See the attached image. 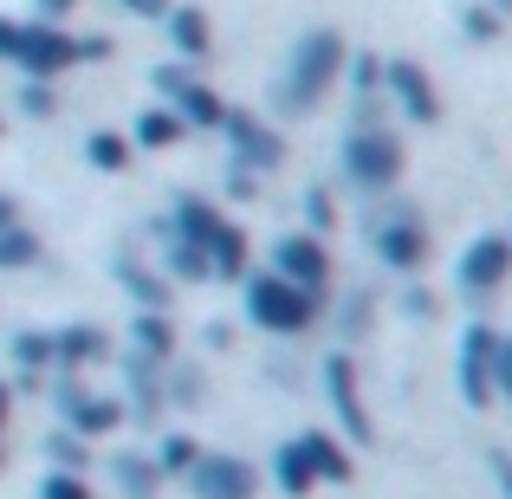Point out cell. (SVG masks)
Listing matches in <instances>:
<instances>
[{
	"label": "cell",
	"mask_w": 512,
	"mask_h": 499,
	"mask_svg": "<svg viewBox=\"0 0 512 499\" xmlns=\"http://www.w3.org/2000/svg\"><path fill=\"white\" fill-rule=\"evenodd\" d=\"M338 72H344V39L331 33V26L305 33L299 46H292V65H286V104L312 111V104L325 98L331 85H338Z\"/></svg>",
	"instance_id": "obj_1"
},
{
	"label": "cell",
	"mask_w": 512,
	"mask_h": 499,
	"mask_svg": "<svg viewBox=\"0 0 512 499\" xmlns=\"http://www.w3.org/2000/svg\"><path fill=\"white\" fill-rule=\"evenodd\" d=\"M312 312H318V305L305 299V292H292L279 273H247V318H253L260 331L292 337V331L312 325Z\"/></svg>",
	"instance_id": "obj_2"
},
{
	"label": "cell",
	"mask_w": 512,
	"mask_h": 499,
	"mask_svg": "<svg viewBox=\"0 0 512 499\" xmlns=\"http://www.w3.org/2000/svg\"><path fill=\"white\" fill-rule=\"evenodd\" d=\"M13 59H20L33 78H59V72H72V65L85 59V39H72L65 26H46V20H20Z\"/></svg>",
	"instance_id": "obj_3"
},
{
	"label": "cell",
	"mask_w": 512,
	"mask_h": 499,
	"mask_svg": "<svg viewBox=\"0 0 512 499\" xmlns=\"http://www.w3.org/2000/svg\"><path fill=\"white\" fill-rule=\"evenodd\" d=\"M344 175L357 188L402 182V143L389 137V130H350V137H344Z\"/></svg>",
	"instance_id": "obj_4"
},
{
	"label": "cell",
	"mask_w": 512,
	"mask_h": 499,
	"mask_svg": "<svg viewBox=\"0 0 512 499\" xmlns=\"http://www.w3.org/2000/svg\"><path fill=\"white\" fill-rule=\"evenodd\" d=\"M273 273L286 279L292 292H305V299L318 305V292L331 286V253H325V240H318V234H286L273 247Z\"/></svg>",
	"instance_id": "obj_5"
},
{
	"label": "cell",
	"mask_w": 512,
	"mask_h": 499,
	"mask_svg": "<svg viewBox=\"0 0 512 499\" xmlns=\"http://www.w3.org/2000/svg\"><path fill=\"white\" fill-rule=\"evenodd\" d=\"M454 279H461V292H474V299H487V292H500L512 279V247L506 234H480L474 247L461 253V266H454Z\"/></svg>",
	"instance_id": "obj_6"
},
{
	"label": "cell",
	"mask_w": 512,
	"mask_h": 499,
	"mask_svg": "<svg viewBox=\"0 0 512 499\" xmlns=\"http://www.w3.org/2000/svg\"><path fill=\"white\" fill-rule=\"evenodd\" d=\"M156 85L175 98V124H182V130H188V124H195V130H221V124H227V104L214 98L208 85H195L182 65H163V72H156Z\"/></svg>",
	"instance_id": "obj_7"
},
{
	"label": "cell",
	"mask_w": 512,
	"mask_h": 499,
	"mask_svg": "<svg viewBox=\"0 0 512 499\" xmlns=\"http://www.w3.org/2000/svg\"><path fill=\"white\" fill-rule=\"evenodd\" d=\"M493 350H500V331L467 325V337H461V396H467V409H493Z\"/></svg>",
	"instance_id": "obj_8"
},
{
	"label": "cell",
	"mask_w": 512,
	"mask_h": 499,
	"mask_svg": "<svg viewBox=\"0 0 512 499\" xmlns=\"http://www.w3.org/2000/svg\"><path fill=\"white\" fill-rule=\"evenodd\" d=\"M188 487L195 499H253V467L240 461V454H201L195 467H188Z\"/></svg>",
	"instance_id": "obj_9"
},
{
	"label": "cell",
	"mask_w": 512,
	"mask_h": 499,
	"mask_svg": "<svg viewBox=\"0 0 512 499\" xmlns=\"http://www.w3.org/2000/svg\"><path fill=\"white\" fill-rule=\"evenodd\" d=\"M227 143H234V169L240 175H266V169H279V156H286V143L273 137L266 124H253V117H234L227 111Z\"/></svg>",
	"instance_id": "obj_10"
},
{
	"label": "cell",
	"mask_w": 512,
	"mask_h": 499,
	"mask_svg": "<svg viewBox=\"0 0 512 499\" xmlns=\"http://www.w3.org/2000/svg\"><path fill=\"white\" fill-rule=\"evenodd\" d=\"M325 383H331V409L344 415L350 441H376V422H370V409H363L357 370H350V357H344V350H338V357H325Z\"/></svg>",
	"instance_id": "obj_11"
},
{
	"label": "cell",
	"mask_w": 512,
	"mask_h": 499,
	"mask_svg": "<svg viewBox=\"0 0 512 499\" xmlns=\"http://www.w3.org/2000/svg\"><path fill=\"white\" fill-rule=\"evenodd\" d=\"M227 234V214L214 208V201H201V195H182L175 201V221H169V240H182V247H195V253H214V240Z\"/></svg>",
	"instance_id": "obj_12"
},
{
	"label": "cell",
	"mask_w": 512,
	"mask_h": 499,
	"mask_svg": "<svg viewBox=\"0 0 512 499\" xmlns=\"http://www.w3.org/2000/svg\"><path fill=\"white\" fill-rule=\"evenodd\" d=\"M389 72V91H396V104L409 111V124H435L441 117V98H435V85H428V72L415 59H396V65H383Z\"/></svg>",
	"instance_id": "obj_13"
},
{
	"label": "cell",
	"mask_w": 512,
	"mask_h": 499,
	"mask_svg": "<svg viewBox=\"0 0 512 499\" xmlns=\"http://www.w3.org/2000/svg\"><path fill=\"white\" fill-rule=\"evenodd\" d=\"M376 253H383L396 273H415V266L428 260V234L415 221H383V234H376Z\"/></svg>",
	"instance_id": "obj_14"
},
{
	"label": "cell",
	"mask_w": 512,
	"mask_h": 499,
	"mask_svg": "<svg viewBox=\"0 0 512 499\" xmlns=\"http://www.w3.org/2000/svg\"><path fill=\"white\" fill-rule=\"evenodd\" d=\"M65 415H72L78 435H111V428L124 422V402H111V396H78V389H65Z\"/></svg>",
	"instance_id": "obj_15"
},
{
	"label": "cell",
	"mask_w": 512,
	"mask_h": 499,
	"mask_svg": "<svg viewBox=\"0 0 512 499\" xmlns=\"http://www.w3.org/2000/svg\"><path fill=\"white\" fill-rule=\"evenodd\" d=\"M299 454H305V467H312V480H350V454L338 448L331 435H299Z\"/></svg>",
	"instance_id": "obj_16"
},
{
	"label": "cell",
	"mask_w": 512,
	"mask_h": 499,
	"mask_svg": "<svg viewBox=\"0 0 512 499\" xmlns=\"http://www.w3.org/2000/svg\"><path fill=\"white\" fill-rule=\"evenodd\" d=\"M104 350H111V344H104V337L91 331V325H65L59 337H52V357H65L72 370H78V363H98Z\"/></svg>",
	"instance_id": "obj_17"
},
{
	"label": "cell",
	"mask_w": 512,
	"mask_h": 499,
	"mask_svg": "<svg viewBox=\"0 0 512 499\" xmlns=\"http://www.w3.org/2000/svg\"><path fill=\"white\" fill-rule=\"evenodd\" d=\"M169 39H175V52L201 59V52H208V13L201 7H175L169 13Z\"/></svg>",
	"instance_id": "obj_18"
},
{
	"label": "cell",
	"mask_w": 512,
	"mask_h": 499,
	"mask_svg": "<svg viewBox=\"0 0 512 499\" xmlns=\"http://www.w3.org/2000/svg\"><path fill=\"white\" fill-rule=\"evenodd\" d=\"M130 337H137V357H150V363H163L169 350H175V331H169V318H163V312H137Z\"/></svg>",
	"instance_id": "obj_19"
},
{
	"label": "cell",
	"mask_w": 512,
	"mask_h": 499,
	"mask_svg": "<svg viewBox=\"0 0 512 499\" xmlns=\"http://www.w3.org/2000/svg\"><path fill=\"white\" fill-rule=\"evenodd\" d=\"M208 273H221V279H247V234H240L234 221H227V234H221V240H214Z\"/></svg>",
	"instance_id": "obj_20"
},
{
	"label": "cell",
	"mask_w": 512,
	"mask_h": 499,
	"mask_svg": "<svg viewBox=\"0 0 512 499\" xmlns=\"http://www.w3.org/2000/svg\"><path fill=\"white\" fill-rule=\"evenodd\" d=\"M273 474H279V487H286L292 499H305V493L318 487V480H312V467H305V454H299V441H286V448L273 454Z\"/></svg>",
	"instance_id": "obj_21"
},
{
	"label": "cell",
	"mask_w": 512,
	"mask_h": 499,
	"mask_svg": "<svg viewBox=\"0 0 512 499\" xmlns=\"http://www.w3.org/2000/svg\"><path fill=\"white\" fill-rule=\"evenodd\" d=\"M39 260V234L33 227H0V273H13V266H33Z\"/></svg>",
	"instance_id": "obj_22"
},
{
	"label": "cell",
	"mask_w": 512,
	"mask_h": 499,
	"mask_svg": "<svg viewBox=\"0 0 512 499\" xmlns=\"http://www.w3.org/2000/svg\"><path fill=\"white\" fill-rule=\"evenodd\" d=\"M137 143H143V150H169V143H182L175 111H143V117H137Z\"/></svg>",
	"instance_id": "obj_23"
},
{
	"label": "cell",
	"mask_w": 512,
	"mask_h": 499,
	"mask_svg": "<svg viewBox=\"0 0 512 499\" xmlns=\"http://www.w3.org/2000/svg\"><path fill=\"white\" fill-rule=\"evenodd\" d=\"M117 480H124L130 499H150L156 480H163V467H156V461H137V454H124V461H117Z\"/></svg>",
	"instance_id": "obj_24"
},
{
	"label": "cell",
	"mask_w": 512,
	"mask_h": 499,
	"mask_svg": "<svg viewBox=\"0 0 512 499\" xmlns=\"http://www.w3.org/2000/svg\"><path fill=\"white\" fill-rule=\"evenodd\" d=\"M85 156H91V163H98L104 175H117V169H124V163H130V143H124V137H111V130H91V143H85Z\"/></svg>",
	"instance_id": "obj_25"
},
{
	"label": "cell",
	"mask_w": 512,
	"mask_h": 499,
	"mask_svg": "<svg viewBox=\"0 0 512 499\" xmlns=\"http://www.w3.org/2000/svg\"><path fill=\"white\" fill-rule=\"evenodd\" d=\"M124 286L137 292V305H143V312H163V305H169V292L156 286V279L143 273V266H124Z\"/></svg>",
	"instance_id": "obj_26"
},
{
	"label": "cell",
	"mask_w": 512,
	"mask_h": 499,
	"mask_svg": "<svg viewBox=\"0 0 512 499\" xmlns=\"http://www.w3.org/2000/svg\"><path fill=\"white\" fill-rule=\"evenodd\" d=\"M13 357H20L26 370H46V363H52V337H39V331H20V344H13Z\"/></svg>",
	"instance_id": "obj_27"
},
{
	"label": "cell",
	"mask_w": 512,
	"mask_h": 499,
	"mask_svg": "<svg viewBox=\"0 0 512 499\" xmlns=\"http://www.w3.org/2000/svg\"><path fill=\"white\" fill-rule=\"evenodd\" d=\"M195 461H201V448H195L188 435H169V441H163V467H169V474H188Z\"/></svg>",
	"instance_id": "obj_28"
},
{
	"label": "cell",
	"mask_w": 512,
	"mask_h": 499,
	"mask_svg": "<svg viewBox=\"0 0 512 499\" xmlns=\"http://www.w3.org/2000/svg\"><path fill=\"white\" fill-rule=\"evenodd\" d=\"M39 499H98V493H91L78 474H52V480H39Z\"/></svg>",
	"instance_id": "obj_29"
},
{
	"label": "cell",
	"mask_w": 512,
	"mask_h": 499,
	"mask_svg": "<svg viewBox=\"0 0 512 499\" xmlns=\"http://www.w3.org/2000/svg\"><path fill=\"white\" fill-rule=\"evenodd\" d=\"M512 402V337H500V350H493V402Z\"/></svg>",
	"instance_id": "obj_30"
},
{
	"label": "cell",
	"mask_w": 512,
	"mask_h": 499,
	"mask_svg": "<svg viewBox=\"0 0 512 499\" xmlns=\"http://www.w3.org/2000/svg\"><path fill=\"white\" fill-rule=\"evenodd\" d=\"M169 260H175V273H182V279H208V253L182 247V240H169Z\"/></svg>",
	"instance_id": "obj_31"
},
{
	"label": "cell",
	"mask_w": 512,
	"mask_h": 499,
	"mask_svg": "<svg viewBox=\"0 0 512 499\" xmlns=\"http://www.w3.org/2000/svg\"><path fill=\"white\" fill-rule=\"evenodd\" d=\"M305 214H312V227H331V195H325V188L305 195Z\"/></svg>",
	"instance_id": "obj_32"
},
{
	"label": "cell",
	"mask_w": 512,
	"mask_h": 499,
	"mask_svg": "<svg viewBox=\"0 0 512 499\" xmlns=\"http://www.w3.org/2000/svg\"><path fill=\"white\" fill-rule=\"evenodd\" d=\"M467 33H474V39H493V33H500V20H493L487 7H474V13H467Z\"/></svg>",
	"instance_id": "obj_33"
},
{
	"label": "cell",
	"mask_w": 512,
	"mask_h": 499,
	"mask_svg": "<svg viewBox=\"0 0 512 499\" xmlns=\"http://www.w3.org/2000/svg\"><path fill=\"white\" fill-rule=\"evenodd\" d=\"M20 104H26L33 117H46V111H52V91H46V85H26V91H20Z\"/></svg>",
	"instance_id": "obj_34"
},
{
	"label": "cell",
	"mask_w": 512,
	"mask_h": 499,
	"mask_svg": "<svg viewBox=\"0 0 512 499\" xmlns=\"http://www.w3.org/2000/svg\"><path fill=\"white\" fill-rule=\"evenodd\" d=\"M350 78H357V85H363V91H370V85H376V78H383V65H376V59H370V52H357V72H350Z\"/></svg>",
	"instance_id": "obj_35"
},
{
	"label": "cell",
	"mask_w": 512,
	"mask_h": 499,
	"mask_svg": "<svg viewBox=\"0 0 512 499\" xmlns=\"http://www.w3.org/2000/svg\"><path fill=\"white\" fill-rule=\"evenodd\" d=\"M130 13H143V20H169V0H124Z\"/></svg>",
	"instance_id": "obj_36"
},
{
	"label": "cell",
	"mask_w": 512,
	"mask_h": 499,
	"mask_svg": "<svg viewBox=\"0 0 512 499\" xmlns=\"http://www.w3.org/2000/svg\"><path fill=\"white\" fill-rule=\"evenodd\" d=\"M13 39H20V20H0V59H13Z\"/></svg>",
	"instance_id": "obj_37"
},
{
	"label": "cell",
	"mask_w": 512,
	"mask_h": 499,
	"mask_svg": "<svg viewBox=\"0 0 512 499\" xmlns=\"http://www.w3.org/2000/svg\"><path fill=\"white\" fill-rule=\"evenodd\" d=\"M65 7H72V0H39V20H46V26H59V13Z\"/></svg>",
	"instance_id": "obj_38"
},
{
	"label": "cell",
	"mask_w": 512,
	"mask_h": 499,
	"mask_svg": "<svg viewBox=\"0 0 512 499\" xmlns=\"http://www.w3.org/2000/svg\"><path fill=\"white\" fill-rule=\"evenodd\" d=\"M0 227H20V201L13 195H0Z\"/></svg>",
	"instance_id": "obj_39"
},
{
	"label": "cell",
	"mask_w": 512,
	"mask_h": 499,
	"mask_svg": "<svg viewBox=\"0 0 512 499\" xmlns=\"http://www.w3.org/2000/svg\"><path fill=\"white\" fill-rule=\"evenodd\" d=\"M493 474H500V487H506V499H512V461H493Z\"/></svg>",
	"instance_id": "obj_40"
},
{
	"label": "cell",
	"mask_w": 512,
	"mask_h": 499,
	"mask_svg": "<svg viewBox=\"0 0 512 499\" xmlns=\"http://www.w3.org/2000/svg\"><path fill=\"white\" fill-rule=\"evenodd\" d=\"M7 402H13V396H7V383H0V428H7Z\"/></svg>",
	"instance_id": "obj_41"
},
{
	"label": "cell",
	"mask_w": 512,
	"mask_h": 499,
	"mask_svg": "<svg viewBox=\"0 0 512 499\" xmlns=\"http://www.w3.org/2000/svg\"><path fill=\"white\" fill-rule=\"evenodd\" d=\"M506 247H512V227H506Z\"/></svg>",
	"instance_id": "obj_42"
}]
</instances>
